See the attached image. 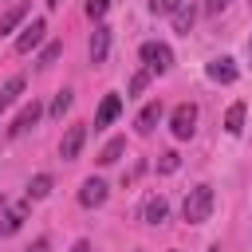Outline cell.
<instances>
[{
	"label": "cell",
	"mask_w": 252,
	"mask_h": 252,
	"mask_svg": "<svg viewBox=\"0 0 252 252\" xmlns=\"http://www.w3.org/2000/svg\"><path fill=\"white\" fill-rule=\"evenodd\" d=\"M248 59H252V39H248Z\"/></svg>",
	"instance_id": "f546056e"
},
{
	"label": "cell",
	"mask_w": 252,
	"mask_h": 252,
	"mask_svg": "<svg viewBox=\"0 0 252 252\" xmlns=\"http://www.w3.org/2000/svg\"><path fill=\"white\" fill-rule=\"evenodd\" d=\"M213 185H197V189H189L185 193V201H181V220L185 224H205L209 220V213H213Z\"/></svg>",
	"instance_id": "6da1fadb"
},
{
	"label": "cell",
	"mask_w": 252,
	"mask_h": 252,
	"mask_svg": "<svg viewBox=\"0 0 252 252\" xmlns=\"http://www.w3.org/2000/svg\"><path fill=\"white\" fill-rule=\"evenodd\" d=\"M51 185H55L51 173H35V177L28 181V201H43V197L51 193Z\"/></svg>",
	"instance_id": "2e32d148"
},
{
	"label": "cell",
	"mask_w": 252,
	"mask_h": 252,
	"mask_svg": "<svg viewBox=\"0 0 252 252\" xmlns=\"http://www.w3.org/2000/svg\"><path fill=\"white\" fill-rule=\"evenodd\" d=\"M158 118H161V102H146V106H142V114H138V122H134V126H138V134H150V130L158 126Z\"/></svg>",
	"instance_id": "4fadbf2b"
},
{
	"label": "cell",
	"mask_w": 252,
	"mask_h": 252,
	"mask_svg": "<svg viewBox=\"0 0 252 252\" xmlns=\"http://www.w3.org/2000/svg\"><path fill=\"white\" fill-rule=\"evenodd\" d=\"M71 102H75V94H71V91H55V98H51L47 114H51V118H63V114L71 110Z\"/></svg>",
	"instance_id": "ffe728a7"
},
{
	"label": "cell",
	"mask_w": 252,
	"mask_h": 252,
	"mask_svg": "<svg viewBox=\"0 0 252 252\" xmlns=\"http://www.w3.org/2000/svg\"><path fill=\"white\" fill-rule=\"evenodd\" d=\"M71 252H94V248H91V240H75V248H71Z\"/></svg>",
	"instance_id": "83f0119b"
},
{
	"label": "cell",
	"mask_w": 252,
	"mask_h": 252,
	"mask_svg": "<svg viewBox=\"0 0 252 252\" xmlns=\"http://www.w3.org/2000/svg\"><path fill=\"white\" fill-rule=\"evenodd\" d=\"M118 114H122V98H118V94H106V98L98 102V114H94V130L110 126V122H114Z\"/></svg>",
	"instance_id": "30bf717a"
},
{
	"label": "cell",
	"mask_w": 252,
	"mask_h": 252,
	"mask_svg": "<svg viewBox=\"0 0 252 252\" xmlns=\"http://www.w3.org/2000/svg\"><path fill=\"white\" fill-rule=\"evenodd\" d=\"M142 63H146V71L150 75H165L169 67H173V51H169V43H161V39H150V43H142Z\"/></svg>",
	"instance_id": "7a4b0ae2"
},
{
	"label": "cell",
	"mask_w": 252,
	"mask_h": 252,
	"mask_svg": "<svg viewBox=\"0 0 252 252\" xmlns=\"http://www.w3.org/2000/svg\"><path fill=\"white\" fill-rule=\"evenodd\" d=\"M169 130H173V138H177V142L193 138V130H197V106H193V102L173 106V114H169Z\"/></svg>",
	"instance_id": "3957f363"
},
{
	"label": "cell",
	"mask_w": 252,
	"mask_h": 252,
	"mask_svg": "<svg viewBox=\"0 0 252 252\" xmlns=\"http://www.w3.org/2000/svg\"><path fill=\"white\" fill-rule=\"evenodd\" d=\"M28 252H51V244H47V240H43V236H39V240H35V244H32V248H28Z\"/></svg>",
	"instance_id": "4316f807"
},
{
	"label": "cell",
	"mask_w": 252,
	"mask_h": 252,
	"mask_svg": "<svg viewBox=\"0 0 252 252\" xmlns=\"http://www.w3.org/2000/svg\"><path fill=\"white\" fill-rule=\"evenodd\" d=\"M106 193H110V189H106V181L87 177V181L79 185V205H83V209H98V205L106 201Z\"/></svg>",
	"instance_id": "277c9868"
},
{
	"label": "cell",
	"mask_w": 252,
	"mask_h": 252,
	"mask_svg": "<svg viewBox=\"0 0 252 252\" xmlns=\"http://www.w3.org/2000/svg\"><path fill=\"white\" fill-rule=\"evenodd\" d=\"M244 114H248V106H244V102H232V106H228V114H224V130H228L232 138L244 130Z\"/></svg>",
	"instance_id": "9a60e30c"
},
{
	"label": "cell",
	"mask_w": 252,
	"mask_h": 252,
	"mask_svg": "<svg viewBox=\"0 0 252 252\" xmlns=\"http://www.w3.org/2000/svg\"><path fill=\"white\" fill-rule=\"evenodd\" d=\"M228 8V0H205V12L209 16H217V12H224Z\"/></svg>",
	"instance_id": "484cf974"
},
{
	"label": "cell",
	"mask_w": 252,
	"mask_h": 252,
	"mask_svg": "<svg viewBox=\"0 0 252 252\" xmlns=\"http://www.w3.org/2000/svg\"><path fill=\"white\" fill-rule=\"evenodd\" d=\"M20 91H24V75H12V79L0 87V114H4V110H8L16 98H20Z\"/></svg>",
	"instance_id": "5bb4252c"
},
{
	"label": "cell",
	"mask_w": 252,
	"mask_h": 252,
	"mask_svg": "<svg viewBox=\"0 0 252 252\" xmlns=\"http://www.w3.org/2000/svg\"><path fill=\"white\" fill-rule=\"evenodd\" d=\"M39 114H43V106H39V102L32 98V102H28V106H24L20 114H16V122L8 126V138H20V134H28V130H32L35 122H39Z\"/></svg>",
	"instance_id": "8992f818"
},
{
	"label": "cell",
	"mask_w": 252,
	"mask_h": 252,
	"mask_svg": "<svg viewBox=\"0 0 252 252\" xmlns=\"http://www.w3.org/2000/svg\"><path fill=\"white\" fill-rule=\"evenodd\" d=\"M193 20H197V12H193L189 4H181V8L173 12V32H181V35H189V28H193Z\"/></svg>",
	"instance_id": "d6986e66"
},
{
	"label": "cell",
	"mask_w": 252,
	"mask_h": 252,
	"mask_svg": "<svg viewBox=\"0 0 252 252\" xmlns=\"http://www.w3.org/2000/svg\"><path fill=\"white\" fill-rule=\"evenodd\" d=\"M122 150H126V138H110V142L102 146V154H98V165H114V161L122 158Z\"/></svg>",
	"instance_id": "ac0fdd59"
},
{
	"label": "cell",
	"mask_w": 252,
	"mask_h": 252,
	"mask_svg": "<svg viewBox=\"0 0 252 252\" xmlns=\"http://www.w3.org/2000/svg\"><path fill=\"white\" fill-rule=\"evenodd\" d=\"M205 71H209V79H213V83H236V75H240V71H236V63H232L228 55L213 59V63H209Z\"/></svg>",
	"instance_id": "9c48e42d"
},
{
	"label": "cell",
	"mask_w": 252,
	"mask_h": 252,
	"mask_svg": "<svg viewBox=\"0 0 252 252\" xmlns=\"http://www.w3.org/2000/svg\"><path fill=\"white\" fill-rule=\"evenodd\" d=\"M146 83H150V71L142 67V71H134V79H130V94H142L146 91Z\"/></svg>",
	"instance_id": "cb8c5ba5"
},
{
	"label": "cell",
	"mask_w": 252,
	"mask_h": 252,
	"mask_svg": "<svg viewBox=\"0 0 252 252\" xmlns=\"http://www.w3.org/2000/svg\"><path fill=\"white\" fill-rule=\"evenodd\" d=\"M59 51H63V43H47V47L39 51V67H51V63L59 59Z\"/></svg>",
	"instance_id": "603a6c76"
},
{
	"label": "cell",
	"mask_w": 252,
	"mask_h": 252,
	"mask_svg": "<svg viewBox=\"0 0 252 252\" xmlns=\"http://www.w3.org/2000/svg\"><path fill=\"white\" fill-rule=\"evenodd\" d=\"M209 252H220V248H209Z\"/></svg>",
	"instance_id": "4dcf8cb0"
},
{
	"label": "cell",
	"mask_w": 252,
	"mask_h": 252,
	"mask_svg": "<svg viewBox=\"0 0 252 252\" xmlns=\"http://www.w3.org/2000/svg\"><path fill=\"white\" fill-rule=\"evenodd\" d=\"M83 142H87V126H71V130L63 134V142H59V158H63V161H75L79 150H83Z\"/></svg>",
	"instance_id": "52a82bcc"
},
{
	"label": "cell",
	"mask_w": 252,
	"mask_h": 252,
	"mask_svg": "<svg viewBox=\"0 0 252 252\" xmlns=\"http://www.w3.org/2000/svg\"><path fill=\"white\" fill-rule=\"evenodd\" d=\"M59 4H63V0H47V8H59Z\"/></svg>",
	"instance_id": "f1b7e54d"
},
{
	"label": "cell",
	"mask_w": 252,
	"mask_h": 252,
	"mask_svg": "<svg viewBox=\"0 0 252 252\" xmlns=\"http://www.w3.org/2000/svg\"><path fill=\"white\" fill-rule=\"evenodd\" d=\"M165 217H169V201H165V197H150V201L142 205V220H146V224H161Z\"/></svg>",
	"instance_id": "8fae6325"
},
{
	"label": "cell",
	"mask_w": 252,
	"mask_h": 252,
	"mask_svg": "<svg viewBox=\"0 0 252 252\" xmlns=\"http://www.w3.org/2000/svg\"><path fill=\"white\" fill-rule=\"evenodd\" d=\"M24 16H28V0H20V4H12V8H8L4 16H0V35H4V32H12V28H16V24L24 20Z\"/></svg>",
	"instance_id": "e0dca14e"
},
{
	"label": "cell",
	"mask_w": 252,
	"mask_h": 252,
	"mask_svg": "<svg viewBox=\"0 0 252 252\" xmlns=\"http://www.w3.org/2000/svg\"><path fill=\"white\" fill-rule=\"evenodd\" d=\"M87 51H91V63H102V59H106V51H110V28H106V24H94Z\"/></svg>",
	"instance_id": "ba28073f"
},
{
	"label": "cell",
	"mask_w": 252,
	"mask_h": 252,
	"mask_svg": "<svg viewBox=\"0 0 252 252\" xmlns=\"http://www.w3.org/2000/svg\"><path fill=\"white\" fill-rule=\"evenodd\" d=\"M43 35H47V24H43V20H32V24L20 32V39H16V55H28L32 47H39Z\"/></svg>",
	"instance_id": "5b68a950"
},
{
	"label": "cell",
	"mask_w": 252,
	"mask_h": 252,
	"mask_svg": "<svg viewBox=\"0 0 252 252\" xmlns=\"http://www.w3.org/2000/svg\"><path fill=\"white\" fill-rule=\"evenodd\" d=\"M181 4H185V0H150V12H154V16H173Z\"/></svg>",
	"instance_id": "44dd1931"
},
{
	"label": "cell",
	"mask_w": 252,
	"mask_h": 252,
	"mask_svg": "<svg viewBox=\"0 0 252 252\" xmlns=\"http://www.w3.org/2000/svg\"><path fill=\"white\" fill-rule=\"evenodd\" d=\"M106 4H110V0H87V16H91V20H102V16H106Z\"/></svg>",
	"instance_id": "d4e9b609"
},
{
	"label": "cell",
	"mask_w": 252,
	"mask_h": 252,
	"mask_svg": "<svg viewBox=\"0 0 252 252\" xmlns=\"http://www.w3.org/2000/svg\"><path fill=\"white\" fill-rule=\"evenodd\" d=\"M177 165H181V158H177V154H173V150H165V154H161V158H158V173H173V169H177Z\"/></svg>",
	"instance_id": "7402d4cb"
},
{
	"label": "cell",
	"mask_w": 252,
	"mask_h": 252,
	"mask_svg": "<svg viewBox=\"0 0 252 252\" xmlns=\"http://www.w3.org/2000/svg\"><path fill=\"white\" fill-rule=\"evenodd\" d=\"M24 217H28V205H16V209H8V213H0V232H4V236H12V232H20V224H24Z\"/></svg>",
	"instance_id": "7c38bea8"
}]
</instances>
